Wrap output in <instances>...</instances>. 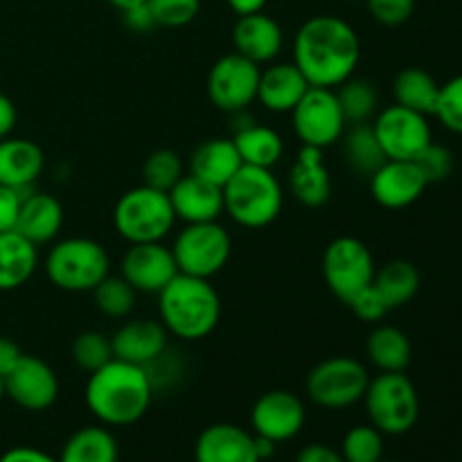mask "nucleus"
Returning <instances> with one entry per match:
<instances>
[{"label": "nucleus", "instance_id": "nucleus-1", "mask_svg": "<svg viewBox=\"0 0 462 462\" xmlns=\"http://www.w3.org/2000/svg\"><path fill=\"white\" fill-rule=\"evenodd\" d=\"M359 61V34L332 14L307 18L293 36V63L316 88H338L355 75Z\"/></svg>", "mask_w": 462, "mask_h": 462}, {"label": "nucleus", "instance_id": "nucleus-2", "mask_svg": "<svg viewBox=\"0 0 462 462\" xmlns=\"http://www.w3.org/2000/svg\"><path fill=\"white\" fill-rule=\"evenodd\" d=\"M153 383L147 368L111 359L88 374L84 400L104 427H131L152 406Z\"/></svg>", "mask_w": 462, "mask_h": 462}, {"label": "nucleus", "instance_id": "nucleus-3", "mask_svg": "<svg viewBox=\"0 0 462 462\" xmlns=\"http://www.w3.org/2000/svg\"><path fill=\"white\" fill-rule=\"evenodd\" d=\"M158 316L170 337L201 341L221 320V298L210 280L179 273L158 293Z\"/></svg>", "mask_w": 462, "mask_h": 462}, {"label": "nucleus", "instance_id": "nucleus-4", "mask_svg": "<svg viewBox=\"0 0 462 462\" xmlns=\"http://www.w3.org/2000/svg\"><path fill=\"white\" fill-rule=\"evenodd\" d=\"M282 206L284 189L273 170L242 165L224 185V212L242 228H266L278 219Z\"/></svg>", "mask_w": 462, "mask_h": 462}, {"label": "nucleus", "instance_id": "nucleus-5", "mask_svg": "<svg viewBox=\"0 0 462 462\" xmlns=\"http://www.w3.org/2000/svg\"><path fill=\"white\" fill-rule=\"evenodd\" d=\"M43 269L50 282L61 291L86 293L111 275V260L106 248L95 239L68 237L52 244Z\"/></svg>", "mask_w": 462, "mask_h": 462}, {"label": "nucleus", "instance_id": "nucleus-6", "mask_svg": "<svg viewBox=\"0 0 462 462\" xmlns=\"http://www.w3.org/2000/svg\"><path fill=\"white\" fill-rule=\"evenodd\" d=\"M174 224L176 212L170 194L144 183L122 194L113 208V228L129 244L162 242Z\"/></svg>", "mask_w": 462, "mask_h": 462}, {"label": "nucleus", "instance_id": "nucleus-7", "mask_svg": "<svg viewBox=\"0 0 462 462\" xmlns=\"http://www.w3.org/2000/svg\"><path fill=\"white\" fill-rule=\"evenodd\" d=\"M361 402L370 424L383 436H404L418 424L420 395L406 373H379L370 377Z\"/></svg>", "mask_w": 462, "mask_h": 462}, {"label": "nucleus", "instance_id": "nucleus-8", "mask_svg": "<svg viewBox=\"0 0 462 462\" xmlns=\"http://www.w3.org/2000/svg\"><path fill=\"white\" fill-rule=\"evenodd\" d=\"M370 383V373L355 356H329L310 370L307 397L328 411H343L359 404Z\"/></svg>", "mask_w": 462, "mask_h": 462}, {"label": "nucleus", "instance_id": "nucleus-9", "mask_svg": "<svg viewBox=\"0 0 462 462\" xmlns=\"http://www.w3.org/2000/svg\"><path fill=\"white\" fill-rule=\"evenodd\" d=\"M179 273L210 280L226 269L233 253L230 233L219 221L185 224L171 244Z\"/></svg>", "mask_w": 462, "mask_h": 462}, {"label": "nucleus", "instance_id": "nucleus-10", "mask_svg": "<svg viewBox=\"0 0 462 462\" xmlns=\"http://www.w3.org/2000/svg\"><path fill=\"white\" fill-rule=\"evenodd\" d=\"M320 269L329 291L346 305L373 284L377 271L370 248L352 235H341L328 244Z\"/></svg>", "mask_w": 462, "mask_h": 462}, {"label": "nucleus", "instance_id": "nucleus-11", "mask_svg": "<svg viewBox=\"0 0 462 462\" xmlns=\"http://www.w3.org/2000/svg\"><path fill=\"white\" fill-rule=\"evenodd\" d=\"M291 126L302 147L328 149L337 144L347 126L337 90L311 86L291 111Z\"/></svg>", "mask_w": 462, "mask_h": 462}, {"label": "nucleus", "instance_id": "nucleus-12", "mask_svg": "<svg viewBox=\"0 0 462 462\" xmlns=\"http://www.w3.org/2000/svg\"><path fill=\"white\" fill-rule=\"evenodd\" d=\"M370 125L388 161H415L433 143L427 116L400 104L377 111Z\"/></svg>", "mask_w": 462, "mask_h": 462}, {"label": "nucleus", "instance_id": "nucleus-13", "mask_svg": "<svg viewBox=\"0 0 462 462\" xmlns=\"http://www.w3.org/2000/svg\"><path fill=\"white\" fill-rule=\"evenodd\" d=\"M262 68L237 52L224 54L208 72V97L219 111L237 113L257 99Z\"/></svg>", "mask_w": 462, "mask_h": 462}, {"label": "nucleus", "instance_id": "nucleus-14", "mask_svg": "<svg viewBox=\"0 0 462 462\" xmlns=\"http://www.w3.org/2000/svg\"><path fill=\"white\" fill-rule=\"evenodd\" d=\"M5 397L32 413L48 411L59 397L57 373L41 356L23 355L21 361L5 374Z\"/></svg>", "mask_w": 462, "mask_h": 462}, {"label": "nucleus", "instance_id": "nucleus-15", "mask_svg": "<svg viewBox=\"0 0 462 462\" xmlns=\"http://www.w3.org/2000/svg\"><path fill=\"white\" fill-rule=\"evenodd\" d=\"M120 275L138 293H161L179 275L171 246L162 242L129 244L120 262Z\"/></svg>", "mask_w": 462, "mask_h": 462}, {"label": "nucleus", "instance_id": "nucleus-16", "mask_svg": "<svg viewBox=\"0 0 462 462\" xmlns=\"http://www.w3.org/2000/svg\"><path fill=\"white\" fill-rule=\"evenodd\" d=\"M307 420L305 404L291 391H269L257 397L251 411V427L255 436L273 440L275 445L289 442L302 431Z\"/></svg>", "mask_w": 462, "mask_h": 462}, {"label": "nucleus", "instance_id": "nucleus-17", "mask_svg": "<svg viewBox=\"0 0 462 462\" xmlns=\"http://www.w3.org/2000/svg\"><path fill=\"white\" fill-rule=\"evenodd\" d=\"M370 194L386 210H402L418 201L429 188L413 161H386L368 179Z\"/></svg>", "mask_w": 462, "mask_h": 462}, {"label": "nucleus", "instance_id": "nucleus-18", "mask_svg": "<svg viewBox=\"0 0 462 462\" xmlns=\"http://www.w3.org/2000/svg\"><path fill=\"white\" fill-rule=\"evenodd\" d=\"M167 343H170V332H167L161 320H126L111 337L113 359L147 368L149 364H153V361L165 355Z\"/></svg>", "mask_w": 462, "mask_h": 462}, {"label": "nucleus", "instance_id": "nucleus-19", "mask_svg": "<svg viewBox=\"0 0 462 462\" xmlns=\"http://www.w3.org/2000/svg\"><path fill=\"white\" fill-rule=\"evenodd\" d=\"M235 52L251 59L257 66H269L284 48V32L273 16L264 12L237 16L233 27Z\"/></svg>", "mask_w": 462, "mask_h": 462}, {"label": "nucleus", "instance_id": "nucleus-20", "mask_svg": "<svg viewBox=\"0 0 462 462\" xmlns=\"http://www.w3.org/2000/svg\"><path fill=\"white\" fill-rule=\"evenodd\" d=\"M194 462H262L255 436L244 427L217 422L203 429L194 442Z\"/></svg>", "mask_w": 462, "mask_h": 462}, {"label": "nucleus", "instance_id": "nucleus-21", "mask_svg": "<svg viewBox=\"0 0 462 462\" xmlns=\"http://www.w3.org/2000/svg\"><path fill=\"white\" fill-rule=\"evenodd\" d=\"M167 194H170L176 219L185 224L219 221V217L224 215V188L199 179L189 171Z\"/></svg>", "mask_w": 462, "mask_h": 462}, {"label": "nucleus", "instance_id": "nucleus-22", "mask_svg": "<svg viewBox=\"0 0 462 462\" xmlns=\"http://www.w3.org/2000/svg\"><path fill=\"white\" fill-rule=\"evenodd\" d=\"M63 228V206L52 194L30 189L21 197V208L16 217V230L34 246L52 244Z\"/></svg>", "mask_w": 462, "mask_h": 462}, {"label": "nucleus", "instance_id": "nucleus-23", "mask_svg": "<svg viewBox=\"0 0 462 462\" xmlns=\"http://www.w3.org/2000/svg\"><path fill=\"white\" fill-rule=\"evenodd\" d=\"M289 192L307 208H320L332 197V176L325 165L323 149L300 147L289 170Z\"/></svg>", "mask_w": 462, "mask_h": 462}, {"label": "nucleus", "instance_id": "nucleus-24", "mask_svg": "<svg viewBox=\"0 0 462 462\" xmlns=\"http://www.w3.org/2000/svg\"><path fill=\"white\" fill-rule=\"evenodd\" d=\"M45 167L43 149L27 138H7L0 140V185L21 192V197L39 180Z\"/></svg>", "mask_w": 462, "mask_h": 462}, {"label": "nucleus", "instance_id": "nucleus-25", "mask_svg": "<svg viewBox=\"0 0 462 462\" xmlns=\"http://www.w3.org/2000/svg\"><path fill=\"white\" fill-rule=\"evenodd\" d=\"M310 88V81L298 70L296 63L273 61L260 72L255 102L271 113H291Z\"/></svg>", "mask_w": 462, "mask_h": 462}, {"label": "nucleus", "instance_id": "nucleus-26", "mask_svg": "<svg viewBox=\"0 0 462 462\" xmlns=\"http://www.w3.org/2000/svg\"><path fill=\"white\" fill-rule=\"evenodd\" d=\"M39 269V246L16 230L0 233V291H16Z\"/></svg>", "mask_w": 462, "mask_h": 462}, {"label": "nucleus", "instance_id": "nucleus-27", "mask_svg": "<svg viewBox=\"0 0 462 462\" xmlns=\"http://www.w3.org/2000/svg\"><path fill=\"white\" fill-rule=\"evenodd\" d=\"M242 165L244 162L233 138H210L194 149L188 162V171L224 188Z\"/></svg>", "mask_w": 462, "mask_h": 462}, {"label": "nucleus", "instance_id": "nucleus-28", "mask_svg": "<svg viewBox=\"0 0 462 462\" xmlns=\"http://www.w3.org/2000/svg\"><path fill=\"white\" fill-rule=\"evenodd\" d=\"M365 356L379 373H406L413 359V346L395 325H377L365 341Z\"/></svg>", "mask_w": 462, "mask_h": 462}, {"label": "nucleus", "instance_id": "nucleus-29", "mask_svg": "<svg viewBox=\"0 0 462 462\" xmlns=\"http://www.w3.org/2000/svg\"><path fill=\"white\" fill-rule=\"evenodd\" d=\"M233 143L244 165L273 170L284 156L282 135L271 126L260 125V122H251L244 129L235 131Z\"/></svg>", "mask_w": 462, "mask_h": 462}, {"label": "nucleus", "instance_id": "nucleus-30", "mask_svg": "<svg viewBox=\"0 0 462 462\" xmlns=\"http://www.w3.org/2000/svg\"><path fill=\"white\" fill-rule=\"evenodd\" d=\"M341 143L346 165L350 167L352 174L361 176V179H370L388 161L370 122L347 125L341 135Z\"/></svg>", "mask_w": 462, "mask_h": 462}, {"label": "nucleus", "instance_id": "nucleus-31", "mask_svg": "<svg viewBox=\"0 0 462 462\" xmlns=\"http://www.w3.org/2000/svg\"><path fill=\"white\" fill-rule=\"evenodd\" d=\"M120 449L117 440L108 427L93 424V427H81L63 442L59 462H117Z\"/></svg>", "mask_w": 462, "mask_h": 462}, {"label": "nucleus", "instance_id": "nucleus-32", "mask_svg": "<svg viewBox=\"0 0 462 462\" xmlns=\"http://www.w3.org/2000/svg\"><path fill=\"white\" fill-rule=\"evenodd\" d=\"M420 271L413 262L409 260H391L374 271L373 287L377 289L379 296L388 305V310H400V307L409 305L420 291Z\"/></svg>", "mask_w": 462, "mask_h": 462}, {"label": "nucleus", "instance_id": "nucleus-33", "mask_svg": "<svg viewBox=\"0 0 462 462\" xmlns=\"http://www.w3.org/2000/svg\"><path fill=\"white\" fill-rule=\"evenodd\" d=\"M440 84L424 68H404L393 79V97L400 106L411 108L422 116H433L438 106Z\"/></svg>", "mask_w": 462, "mask_h": 462}, {"label": "nucleus", "instance_id": "nucleus-34", "mask_svg": "<svg viewBox=\"0 0 462 462\" xmlns=\"http://www.w3.org/2000/svg\"><path fill=\"white\" fill-rule=\"evenodd\" d=\"M334 90H337L338 106H341L347 125H364V122H370L377 116L379 95L370 79L352 75L350 79L343 81Z\"/></svg>", "mask_w": 462, "mask_h": 462}, {"label": "nucleus", "instance_id": "nucleus-35", "mask_svg": "<svg viewBox=\"0 0 462 462\" xmlns=\"http://www.w3.org/2000/svg\"><path fill=\"white\" fill-rule=\"evenodd\" d=\"M93 298L99 314L120 320L131 316V311L135 310L138 291H135L122 275H106V278L93 289Z\"/></svg>", "mask_w": 462, "mask_h": 462}, {"label": "nucleus", "instance_id": "nucleus-36", "mask_svg": "<svg viewBox=\"0 0 462 462\" xmlns=\"http://www.w3.org/2000/svg\"><path fill=\"white\" fill-rule=\"evenodd\" d=\"M185 174L188 171H185L183 158L174 149H156L149 153L143 165L144 185L161 189V192H170Z\"/></svg>", "mask_w": 462, "mask_h": 462}, {"label": "nucleus", "instance_id": "nucleus-37", "mask_svg": "<svg viewBox=\"0 0 462 462\" xmlns=\"http://www.w3.org/2000/svg\"><path fill=\"white\" fill-rule=\"evenodd\" d=\"M341 456L346 462H379L383 458V433L373 424L352 427L343 436Z\"/></svg>", "mask_w": 462, "mask_h": 462}, {"label": "nucleus", "instance_id": "nucleus-38", "mask_svg": "<svg viewBox=\"0 0 462 462\" xmlns=\"http://www.w3.org/2000/svg\"><path fill=\"white\" fill-rule=\"evenodd\" d=\"M113 359L111 338L97 329H86L72 341V361L84 373H95Z\"/></svg>", "mask_w": 462, "mask_h": 462}, {"label": "nucleus", "instance_id": "nucleus-39", "mask_svg": "<svg viewBox=\"0 0 462 462\" xmlns=\"http://www.w3.org/2000/svg\"><path fill=\"white\" fill-rule=\"evenodd\" d=\"M156 27H185L201 12V0H147Z\"/></svg>", "mask_w": 462, "mask_h": 462}, {"label": "nucleus", "instance_id": "nucleus-40", "mask_svg": "<svg viewBox=\"0 0 462 462\" xmlns=\"http://www.w3.org/2000/svg\"><path fill=\"white\" fill-rule=\"evenodd\" d=\"M433 117L440 120L445 129L451 134L462 135V75L451 77L449 81L440 84V95H438V106Z\"/></svg>", "mask_w": 462, "mask_h": 462}, {"label": "nucleus", "instance_id": "nucleus-41", "mask_svg": "<svg viewBox=\"0 0 462 462\" xmlns=\"http://www.w3.org/2000/svg\"><path fill=\"white\" fill-rule=\"evenodd\" d=\"M413 162L420 167V171H422L424 180H427L429 185L442 183V180L449 179L451 171H454V153L436 143L429 144Z\"/></svg>", "mask_w": 462, "mask_h": 462}, {"label": "nucleus", "instance_id": "nucleus-42", "mask_svg": "<svg viewBox=\"0 0 462 462\" xmlns=\"http://www.w3.org/2000/svg\"><path fill=\"white\" fill-rule=\"evenodd\" d=\"M373 21L383 27H400L415 14V0H365Z\"/></svg>", "mask_w": 462, "mask_h": 462}, {"label": "nucleus", "instance_id": "nucleus-43", "mask_svg": "<svg viewBox=\"0 0 462 462\" xmlns=\"http://www.w3.org/2000/svg\"><path fill=\"white\" fill-rule=\"evenodd\" d=\"M347 307H350L352 314H355L356 319L364 320V323H370V325L383 320L386 319L388 311H391L373 284H370L368 289H364L361 293H356V296L347 302Z\"/></svg>", "mask_w": 462, "mask_h": 462}, {"label": "nucleus", "instance_id": "nucleus-44", "mask_svg": "<svg viewBox=\"0 0 462 462\" xmlns=\"http://www.w3.org/2000/svg\"><path fill=\"white\" fill-rule=\"evenodd\" d=\"M18 208H21V192L7 188V185H0V233L14 230Z\"/></svg>", "mask_w": 462, "mask_h": 462}, {"label": "nucleus", "instance_id": "nucleus-45", "mask_svg": "<svg viewBox=\"0 0 462 462\" xmlns=\"http://www.w3.org/2000/svg\"><path fill=\"white\" fill-rule=\"evenodd\" d=\"M296 462H346L341 451H337L329 445H320V442H311V445L302 447L298 451Z\"/></svg>", "mask_w": 462, "mask_h": 462}, {"label": "nucleus", "instance_id": "nucleus-46", "mask_svg": "<svg viewBox=\"0 0 462 462\" xmlns=\"http://www.w3.org/2000/svg\"><path fill=\"white\" fill-rule=\"evenodd\" d=\"M122 18H125V25L129 27L131 32H149L156 27L153 23L152 12H149L147 3L138 5V7H131L126 12H122Z\"/></svg>", "mask_w": 462, "mask_h": 462}, {"label": "nucleus", "instance_id": "nucleus-47", "mask_svg": "<svg viewBox=\"0 0 462 462\" xmlns=\"http://www.w3.org/2000/svg\"><path fill=\"white\" fill-rule=\"evenodd\" d=\"M0 462H59L45 451L36 449V447H14L0 456Z\"/></svg>", "mask_w": 462, "mask_h": 462}, {"label": "nucleus", "instance_id": "nucleus-48", "mask_svg": "<svg viewBox=\"0 0 462 462\" xmlns=\"http://www.w3.org/2000/svg\"><path fill=\"white\" fill-rule=\"evenodd\" d=\"M23 350L18 347L16 341H12L9 337H0V374H7L14 365L21 361Z\"/></svg>", "mask_w": 462, "mask_h": 462}, {"label": "nucleus", "instance_id": "nucleus-49", "mask_svg": "<svg viewBox=\"0 0 462 462\" xmlns=\"http://www.w3.org/2000/svg\"><path fill=\"white\" fill-rule=\"evenodd\" d=\"M16 120H18L16 104L12 102V97L0 93V140L12 135L14 126H16Z\"/></svg>", "mask_w": 462, "mask_h": 462}, {"label": "nucleus", "instance_id": "nucleus-50", "mask_svg": "<svg viewBox=\"0 0 462 462\" xmlns=\"http://www.w3.org/2000/svg\"><path fill=\"white\" fill-rule=\"evenodd\" d=\"M230 9H233L237 16H246V14H255V12H264L266 3L269 0H224Z\"/></svg>", "mask_w": 462, "mask_h": 462}, {"label": "nucleus", "instance_id": "nucleus-51", "mask_svg": "<svg viewBox=\"0 0 462 462\" xmlns=\"http://www.w3.org/2000/svg\"><path fill=\"white\" fill-rule=\"evenodd\" d=\"M253 436H255V433H253ZM275 447H278V445H275L273 440H266V438L255 436V451H257V456H260L262 462L273 458Z\"/></svg>", "mask_w": 462, "mask_h": 462}, {"label": "nucleus", "instance_id": "nucleus-52", "mask_svg": "<svg viewBox=\"0 0 462 462\" xmlns=\"http://www.w3.org/2000/svg\"><path fill=\"white\" fill-rule=\"evenodd\" d=\"M108 5H113V7L117 9V12H126V9H131V7H138V5H143V3H147V0H106Z\"/></svg>", "mask_w": 462, "mask_h": 462}, {"label": "nucleus", "instance_id": "nucleus-53", "mask_svg": "<svg viewBox=\"0 0 462 462\" xmlns=\"http://www.w3.org/2000/svg\"><path fill=\"white\" fill-rule=\"evenodd\" d=\"M3 397H5V377L0 374V400H3Z\"/></svg>", "mask_w": 462, "mask_h": 462}, {"label": "nucleus", "instance_id": "nucleus-54", "mask_svg": "<svg viewBox=\"0 0 462 462\" xmlns=\"http://www.w3.org/2000/svg\"><path fill=\"white\" fill-rule=\"evenodd\" d=\"M379 462H397V460H383V458H382Z\"/></svg>", "mask_w": 462, "mask_h": 462}, {"label": "nucleus", "instance_id": "nucleus-55", "mask_svg": "<svg viewBox=\"0 0 462 462\" xmlns=\"http://www.w3.org/2000/svg\"><path fill=\"white\" fill-rule=\"evenodd\" d=\"M350 3H355V0H350Z\"/></svg>", "mask_w": 462, "mask_h": 462}, {"label": "nucleus", "instance_id": "nucleus-56", "mask_svg": "<svg viewBox=\"0 0 462 462\" xmlns=\"http://www.w3.org/2000/svg\"><path fill=\"white\" fill-rule=\"evenodd\" d=\"M266 462H271V460H266Z\"/></svg>", "mask_w": 462, "mask_h": 462}]
</instances>
